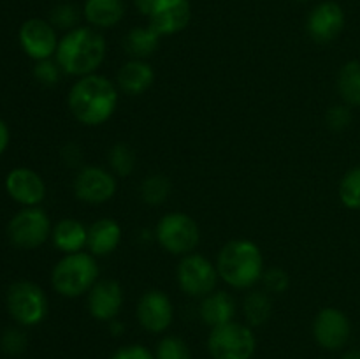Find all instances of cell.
I'll return each instance as SVG.
<instances>
[{
  "instance_id": "8d00e7d4",
  "label": "cell",
  "mask_w": 360,
  "mask_h": 359,
  "mask_svg": "<svg viewBox=\"0 0 360 359\" xmlns=\"http://www.w3.org/2000/svg\"><path fill=\"white\" fill-rule=\"evenodd\" d=\"M153 4H155V0H134V6H136V9L139 11L141 14H144V16H148V14L151 13V9H153Z\"/></svg>"
},
{
  "instance_id": "e0dca14e",
  "label": "cell",
  "mask_w": 360,
  "mask_h": 359,
  "mask_svg": "<svg viewBox=\"0 0 360 359\" xmlns=\"http://www.w3.org/2000/svg\"><path fill=\"white\" fill-rule=\"evenodd\" d=\"M123 305V291L116 280H97L88 294V310L97 320H115Z\"/></svg>"
},
{
  "instance_id": "7402d4cb",
  "label": "cell",
  "mask_w": 360,
  "mask_h": 359,
  "mask_svg": "<svg viewBox=\"0 0 360 359\" xmlns=\"http://www.w3.org/2000/svg\"><path fill=\"white\" fill-rule=\"evenodd\" d=\"M51 238L60 252L76 253L86 245L88 229L76 218H63L53 227Z\"/></svg>"
},
{
  "instance_id": "603a6c76",
  "label": "cell",
  "mask_w": 360,
  "mask_h": 359,
  "mask_svg": "<svg viewBox=\"0 0 360 359\" xmlns=\"http://www.w3.org/2000/svg\"><path fill=\"white\" fill-rule=\"evenodd\" d=\"M160 37L151 27H137L123 37V48L134 60H144L157 51Z\"/></svg>"
},
{
  "instance_id": "44dd1931",
  "label": "cell",
  "mask_w": 360,
  "mask_h": 359,
  "mask_svg": "<svg viewBox=\"0 0 360 359\" xmlns=\"http://www.w3.org/2000/svg\"><path fill=\"white\" fill-rule=\"evenodd\" d=\"M236 315V303L227 292H211L202 299L200 305V319L204 324L211 327L224 326V324L232 322Z\"/></svg>"
},
{
  "instance_id": "ba28073f",
  "label": "cell",
  "mask_w": 360,
  "mask_h": 359,
  "mask_svg": "<svg viewBox=\"0 0 360 359\" xmlns=\"http://www.w3.org/2000/svg\"><path fill=\"white\" fill-rule=\"evenodd\" d=\"M199 225L185 213H167L157 225V239L167 252L174 256H188L199 245Z\"/></svg>"
},
{
  "instance_id": "52a82bcc",
  "label": "cell",
  "mask_w": 360,
  "mask_h": 359,
  "mask_svg": "<svg viewBox=\"0 0 360 359\" xmlns=\"http://www.w3.org/2000/svg\"><path fill=\"white\" fill-rule=\"evenodd\" d=\"M51 220L44 210L28 206L18 211L7 225V236L18 248L32 250L41 246L51 236Z\"/></svg>"
},
{
  "instance_id": "7c38bea8",
  "label": "cell",
  "mask_w": 360,
  "mask_h": 359,
  "mask_svg": "<svg viewBox=\"0 0 360 359\" xmlns=\"http://www.w3.org/2000/svg\"><path fill=\"white\" fill-rule=\"evenodd\" d=\"M345 21L347 18L343 7L334 0H326L311 9L306 21V30L315 42L327 44L343 32Z\"/></svg>"
},
{
  "instance_id": "1f68e13d",
  "label": "cell",
  "mask_w": 360,
  "mask_h": 359,
  "mask_svg": "<svg viewBox=\"0 0 360 359\" xmlns=\"http://www.w3.org/2000/svg\"><path fill=\"white\" fill-rule=\"evenodd\" d=\"M60 65L56 60L53 62L51 58L48 60H39L34 65V77L42 84V87H55L60 80Z\"/></svg>"
},
{
  "instance_id": "9c48e42d",
  "label": "cell",
  "mask_w": 360,
  "mask_h": 359,
  "mask_svg": "<svg viewBox=\"0 0 360 359\" xmlns=\"http://www.w3.org/2000/svg\"><path fill=\"white\" fill-rule=\"evenodd\" d=\"M218 277L217 266L199 253H188L178 266L179 287L192 298H206L211 294L217 287Z\"/></svg>"
},
{
  "instance_id": "9a60e30c",
  "label": "cell",
  "mask_w": 360,
  "mask_h": 359,
  "mask_svg": "<svg viewBox=\"0 0 360 359\" xmlns=\"http://www.w3.org/2000/svg\"><path fill=\"white\" fill-rule=\"evenodd\" d=\"M6 190L11 199L21 206H39L46 197V183L41 175L28 168H16L6 178Z\"/></svg>"
},
{
  "instance_id": "8992f818",
  "label": "cell",
  "mask_w": 360,
  "mask_h": 359,
  "mask_svg": "<svg viewBox=\"0 0 360 359\" xmlns=\"http://www.w3.org/2000/svg\"><path fill=\"white\" fill-rule=\"evenodd\" d=\"M255 345V334L250 326L234 320L213 327L207 338V348L213 359H252Z\"/></svg>"
},
{
  "instance_id": "ffe728a7",
  "label": "cell",
  "mask_w": 360,
  "mask_h": 359,
  "mask_svg": "<svg viewBox=\"0 0 360 359\" xmlns=\"http://www.w3.org/2000/svg\"><path fill=\"white\" fill-rule=\"evenodd\" d=\"M153 67L146 60H129L118 73V87L129 95H139L153 84Z\"/></svg>"
},
{
  "instance_id": "e575fe53",
  "label": "cell",
  "mask_w": 360,
  "mask_h": 359,
  "mask_svg": "<svg viewBox=\"0 0 360 359\" xmlns=\"http://www.w3.org/2000/svg\"><path fill=\"white\" fill-rule=\"evenodd\" d=\"M111 359H155V355L143 345H127L116 351Z\"/></svg>"
},
{
  "instance_id": "f1b7e54d",
  "label": "cell",
  "mask_w": 360,
  "mask_h": 359,
  "mask_svg": "<svg viewBox=\"0 0 360 359\" xmlns=\"http://www.w3.org/2000/svg\"><path fill=\"white\" fill-rule=\"evenodd\" d=\"M155 359H192V352L181 338L165 336L157 345Z\"/></svg>"
},
{
  "instance_id": "836d02e7",
  "label": "cell",
  "mask_w": 360,
  "mask_h": 359,
  "mask_svg": "<svg viewBox=\"0 0 360 359\" xmlns=\"http://www.w3.org/2000/svg\"><path fill=\"white\" fill-rule=\"evenodd\" d=\"M264 284L271 292H285L290 285V278L280 267H271L264 273Z\"/></svg>"
},
{
  "instance_id": "f546056e",
  "label": "cell",
  "mask_w": 360,
  "mask_h": 359,
  "mask_svg": "<svg viewBox=\"0 0 360 359\" xmlns=\"http://www.w3.org/2000/svg\"><path fill=\"white\" fill-rule=\"evenodd\" d=\"M81 13L76 6L72 4H60L49 14V23L55 28H62V30H72L79 23Z\"/></svg>"
},
{
  "instance_id": "ac0fdd59",
  "label": "cell",
  "mask_w": 360,
  "mask_h": 359,
  "mask_svg": "<svg viewBox=\"0 0 360 359\" xmlns=\"http://www.w3.org/2000/svg\"><path fill=\"white\" fill-rule=\"evenodd\" d=\"M122 241V227L112 218H101L88 227L86 246L91 256H108L115 252Z\"/></svg>"
},
{
  "instance_id": "7a4b0ae2",
  "label": "cell",
  "mask_w": 360,
  "mask_h": 359,
  "mask_svg": "<svg viewBox=\"0 0 360 359\" xmlns=\"http://www.w3.org/2000/svg\"><path fill=\"white\" fill-rule=\"evenodd\" d=\"M104 56L105 41L94 27H76L67 32L55 53L62 73L79 77L95 74Z\"/></svg>"
},
{
  "instance_id": "277c9868",
  "label": "cell",
  "mask_w": 360,
  "mask_h": 359,
  "mask_svg": "<svg viewBox=\"0 0 360 359\" xmlns=\"http://www.w3.org/2000/svg\"><path fill=\"white\" fill-rule=\"evenodd\" d=\"M98 266L94 256L84 252L65 253L51 273V284L63 298H79L97 284Z\"/></svg>"
},
{
  "instance_id": "d6986e66",
  "label": "cell",
  "mask_w": 360,
  "mask_h": 359,
  "mask_svg": "<svg viewBox=\"0 0 360 359\" xmlns=\"http://www.w3.org/2000/svg\"><path fill=\"white\" fill-rule=\"evenodd\" d=\"M83 16L94 28L116 27L125 16L123 0H84Z\"/></svg>"
},
{
  "instance_id": "4dcf8cb0",
  "label": "cell",
  "mask_w": 360,
  "mask_h": 359,
  "mask_svg": "<svg viewBox=\"0 0 360 359\" xmlns=\"http://www.w3.org/2000/svg\"><path fill=\"white\" fill-rule=\"evenodd\" d=\"M27 334L21 329H18V327H9V329L4 331L2 338H0V348H2V352L7 355H13V358L23 354L25 348H27Z\"/></svg>"
},
{
  "instance_id": "cb8c5ba5",
  "label": "cell",
  "mask_w": 360,
  "mask_h": 359,
  "mask_svg": "<svg viewBox=\"0 0 360 359\" xmlns=\"http://www.w3.org/2000/svg\"><path fill=\"white\" fill-rule=\"evenodd\" d=\"M338 92L350 108L360 106V60H350L338 74Z\"/></svg>"
},
{
  "instance_id": "d590c367",
  "label": "cell",
  "mask_w": 360,
  "mask_h": 359,
  "mask_svg": "<svg viewBox=\"0 0 360 359\" xmlns=\"http://www.w3.org/2000/svg\"><path fill=\"white\" fill-rule=\"evenodd\" d=\"M9 139H11V134H9V127L7 123L0 118V155L7 150L9 146Z\"/></svg>"
},
{
  "instance_id": "484cf974",
  "label": "cell",
  "mask_w": 360,
  "mask_h": 359,
  "mask_svg": "<svg viewBox=\"0 0 360 359\" xmlns=\"http://www.w3.org/2000/svg\"><path fill=\"white\" fill-rule=\"evenodd\" d=\"M171 194V182L164 175H150L141 183V197L150 206H158Z\"/></svg>"
},
{
  "instance_id": "8fae6325",
  "label": "cell",
  "mask_w": 360,
  "mask_h": 359,
  "mask_svg": "<svg viewBox=\"0 0 360 359\" xmlns=\"http://www.w3.org/2000/svg\"><path fill=\"white\" fill-rule=\"evenodd\" d=\"M313 334L320 347L327 351H338L348 344L352 334L350 319L341 310L327 306L320 310L313 322Z\"/></svg>"
},
{
  "instance_id": "5b68a950",
  "label": "cell",
  "mask_w": 360,
  "mask_h": 359,
  "mask_svg": "<svg viewBox=\"0 0 360 359\" xmlns=\"http://www.w3.org/2000/svg\"><path fill=\"white\" fill-rule=\"evenodd\" d=\"M7 310L21 326H37L48 313V298L37 284L18 280L7 291Z\"/></svg>"
},
{
  "instance_id": "83f0119b",
  "label": "cell",
  "mask_w": 360,
  "mask_h": 359,
  "mask_svg": "<svg viewBox=\"0 0 360 359\" xmlns=\"http://www.w3.org/2000/svg\"><path fill=\"white\" fill-rule=\"evenodd\" d=\"M340 199L350 210H360V165L343 176L340 183Z\"/></svg>"
},
{
  "instance_id": "2e32d148",
  "label": "cell",
  "mask_w": 360,
  "mask_h": 359,
  "mask_svg": "<svg viewBox=\"0 0 360 359\" xmlns=\"http://www.w3.org/2000/svg\"><path fill=\"white\" fill-rule=\"evenodd\" d=\"M172 303L162 291H148L137 303V319L150 333H164L172 322Z\"/></svg>"
},
{
  "instance_id": "6da1fadb",
  "label": "cell",
  "mask_w": 360,
  "mask_h": 359,
  "mask_svg": "<svg viewBox=\"0 0 360 359\" xmlns=\"http://www.w3.org/2000/svg\"><path fill=\"white\" fill-rule=\"evenodd\" d=\"M118 104V90L101 74H88L72 84L69 108L74 118L83 125L95 127L108 122Z\"/></svg>"
},
{
  "instance_id": "d4e9b609",
  "label": "cell",
  "mask_w": 360,
  "mask_h": 359,
  "mask_svg": "<svg viewBox=\"0 0 360 359\" xmlns=\"http://www.w3.org/2000/svg\"><path fill=\"white\" fill-rule=\"evenodd\" d=\"M245 317L248 326H262L271 317V299L264 292H250L245 299Z\"/></svg>"
},
{
  "instance_id": "5bb4252c",
  "label": "cell",
  "mask_w": 360,
  "mask_h": 359,
  "mask_svg": "<svg viewBox=\"0 0 360 359\" xmlns=\"http://www.w3.org/2000/svg\"><path fill=\"white\" fill-rule=\"evenodd\" d=\"M192 18L190 0H155L153 9L148 14L150 27L158 35H174L185 30Z\"/></svg>"
},
{
  "instance_id": "4316f807",
  "label": "cell",
  "mask_w": 360,
  "mask_h": 359,
  "mask_svg": "<svg viewBox=\"0 0 360 359\" xmlns=\"http://www.w3.org/2000/svg\"><path fill=\"white\" fill-rule=\"evenodd\" d=\"M109 165L118 176H129L136 168V151L125 143H118L109 150Z\"/></svg>"
},
{
  "instance_id": "74e56055",
  "label": "cell",
  "mask_w": 360,
  "mask_h": 359,
  "mask_svg": "<svg viewBox=\"0 0 360 359\" xmlns=\"http://www.w3.org/2000/svg\"><path fill=\"white\" fill-rule=\"evenodd\" d=\"M343 359H360V348H352V351L345 352Z\"/></svg>"
},
{
  "instance_id": "4fadbf2b",
  "label": "cell",
  "mask_w": 360,
  "mask_h": 359,
  "mask_svg": "<svg viewBox=\"0 0 360 359\" xmlns=\"http://www.w3.org/2000/svg\"><path fill=\"white\" fill-rule=\"evenodd\" d=\"M74 192L77 199L90 204H101L111 199L116 192V180L108 169L86 165L74 180Z\"/></svg>"
},
{
  "instance_id": "30bf717a",
  "label": "cell",
  "mask_w": 360,
  "mask_h": 359,
  "mask_svg": "<svg viewBox=\"0 0 360 359\" xmlns=\"http://www.w3.org/2000/svg\"><path fill=\"white\" fill-rule=\"evenodd\" d=\"M18 39H20L21 49L35 62L51 58L56 53L60 41L56 37V28L41 18H30L25 21L18 32Z\"/></svg>"
},
{
  "instance_id": "3957f363",
  "label": "cell",
  "mask_w": 360,
  "mask_h": 359,
  "mask_svg": "<svg viewBox=\"0 0 360 359\" xmlns=\"http://www.w3.org/2000/svg\"><path fill=\"white\" fill-rule=\"evenodd\" d=\"M217 270L231 287L248 289L264 277L262 252L250 239L229 241L218 253Z\"/></svg>"
},
{
  "instance_id": "d6a6232c",
  "label": "cell",
  "mask_w": 360,
  "mask_h": 359,
  "mask_svg": "<svg viewBox=\"0 0 360 359\" xmlns=\"http://www.w3.org/2000/svg\"><path fill=\"white\" fill-rule=\"evenodd\" d=\"M354 120V115H352V108L347 104H338L333 106V108L327 111L326 122L329 125V129L336 130V132H341V130L348 129Z\"/></svg>"
},
{
  "instance_id": "f35d334b",
  "label": "cell",
  "mask_w": 360,
  "mask_h": 359,
  "mask_svg": "<svg viewBox=\"0 0 360 359\" xmlns=\"http://www.w3.org/2000/svg\"><path fill=\"white\" fill-rule=\"evenodd\" d=\"M299 2H306V0H299Z\"/></svg>"
}]
</instances>
